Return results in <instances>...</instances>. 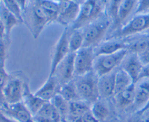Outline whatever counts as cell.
I'll return each instance as SVG.
<instances>
[{
	"label": "cell",
	"mask_w": 149,
	"mask_h": 122,
	"mask_svg": "<svg viewBox=\"0 0 149 122\" xmlns=\"http://www.w3.org/2000/svg\"><path fill=\"white\" fill-rule=\"evenodd\" d=\"M23 23L27 26L34 39L39 37L47 25L49 23L41 5V0H29L23 12Z\"/></svg>",
	"instance_id": "1"
},
{
	"label": "cell",
	"mask_w": 149,
	"mask_h": 122,
	"mask_svg": "<svg viewBox=\"0 0 149 122\" xmlns=\"http://www.w3.org/2000/svg\"><path fill=\"white\" fill-rule=\"evenodd\" d=\"M112 21L106 12L92 23L82 28L84 36V47L96 46L103 42L111 28Z\"/></svg>",
	"instance_id": "2"
},
{
	"label": "cell",
	"mask_w": 149,
	"mask_h": 122,
	"mask_svg": "<svg viewBox=\"0 0 149 122\" xmlns=\"http://www.w3.org/2000/svg\"><path fill=\"white\" fill-rule=\"evenodd\" d=\"M27 84H29V78L22 71H15L9 73L3 89L4 102L10 104L22 102L25 87Z\"/></svg>",
	"instance_id": "3"
},
{
	"label": "cell",
	"mask_w": 149,
	"mask_h": 122,
	"mask_svg": "<svg viewBox=\"0 0 149 122\" xmlns=\"http://www.w3.org/2000/svg\"><path fill=\"white\" fill-rule=\"evenodd\" d=\"M80 100L92 105L100 99L98 91V77L94 71L74 78Z\"/></svg>",
	"instance_id": "4"
},
{
	"label": "cell",
	"mask_w": 149,
	"mask_h": 122,
	"mask_svg": "<svg viewBox=\"0 0 149 122\" xmlns=\"http://www.w3.org/2000/svg\"><path fill=\"white\" fill-rule=\"evenodd\" d=\"M105 8L106 6L101 0H84L77 20L69 28L72 30L82 28L101 16L105 12Z\"/></svg>",
	"instance_id": "5"
},
{
	"label": "cell",
	"mask_w": 149,
	"mask_h": 122,
	"mask_svg": "<svg viewBox=\"0 0 149 122\" xmlns=\"http://www.w3.org/2000/svg\"><path fill=\"white\" fill-rule=\"evenodd\" d=\"M148 30H149V13L136 15L122 27L110 33L106 39L129 37L138 33H145Z\"/></svg>",
	"instance_id": "6"
},
{
	"label": "cell",
	"mask_w": 149,
	"mask_h": 122,
	"mask_svg": "<svg viewBox=\"0 0 149 122\" xmlns=\"http://www.w3.org/2000/svg\"><path fill=\"white\" fill-rule=\"evenodd\" d=\"M127 53V49H122L111 55L97 56L95 59L93 71L97 77H100L116 71V68L122 65Z\"/></svg>",
	"instance_id": "7"
},
{
	"label": "cell",
	"mask_w": 149,
	"mask_h": 122,
	"mask_svg": "<svg viewBox=\"0 0 149 122\" xmlns=\"http://www.w3.org/2000/svg\"><path fill=\"white\" fill-rule=\"evenodd\" d=\"M69 34L70 28H65L54 46L51 58L49 76L53 75L58 64L70 53Z\"/></svg>",
	"instance_id": "8"
},
{
	"label": "cell",
	"mask_w": 149,
	"mask_h": 122,
	"mask_svg": "<svg viewBox=\"0 0 149 122\" xmlns=\"http://www.w3.org/2000/svg\"><path fill=\"white\" fill-rule=\"evenodd\" d=\"M94 47H82L75 53V76L85 75L93 71L95 59Z\"/></svg>",
	"instance_id": "9"
},
{
	"label": "cell",
	"mask_w": 149,
	"mask_h": 122,
	"mask_svg": "<svg viewBox=\"0 0 149 122\" xmlns=\"http://www.w3.org/2000/svg\"><path fill=\"white\" fill-rule=\"evenodd\" d=\"M0 110L7 117L17 122H33V117L23 102L17 103H0Z\"/></svg>",
	"instance_id": "10"
},
{
	"label": "cell",
	"mask_w": 149,
	"mask_h": 122,
	"mask_svg": "<svg viewBox=\"0 0 149 122\" xmlns=\"http://www.w3.org/2000/svg\"><path fill=\"white\" fill-rule=\"evenodd\" d=\"M81 4L75 1L59 2V11L56 22L65 26L71 27L78 17Z\"/></svg>",
	"instance_id": "11"
},
{
	"label": "cell",
	"mask_w": 149,
	"mask_h": 122,
	"mask_svg": "<svg viewBox=\"0 0 149 122\" xmlns=\"http://www.w3.org/2000/svg\"><path fill=\"white\" fill-rule=\"evenodd\" d=\"M75 53L70 52L57 66L54 74L61 86L75 78Z\"/></svg>",
	"instance_id": "12"
},
{
	"label": "cell",
	"mask_w": 149,
	"mask_h": 122,
	"mask_svg": "<svg viewBox=\"0 0 149 122\" xmlns=\"http://www.w3.org/2000/svg\"><path fill=\"white\" fill-rule=\"evenodd\" d=\"M138 2V0H122L118 10L116 20L111 28L110 33L122 27L127 23L128 19L135 15Z\"/></svg>",
	"instance_id": "13"
},
{
	"label": "cell",
	"mask_w": 149,
	"mask_h": 122,
	"mask_svg": "<svg viewBox=\"0 0 149 122\" xmlns=\"http://www.w3.org/2000/svg\"><path fill=\"white\" fill-rule=\"evenodd\" d=\"M121 65L122 69L130 76L132 82L136 84L139 81L140 76L144 66L139 55L128 52Z\"/></svg>",
	"instance_id": "14"
},
{
	"label": "cell",
	"mask_w": 149,
	"mask_h": 122,
	"mask_svg": "<svg viewBox=\"0 0 149 122\" xmlns=\"http://www.w3.org/2000/svg\"><path fill=\"white\" fill-rule=\"evenodd\" d=\"M149 101V78H144L135 84V102L132 105V113L142 110Z\"/></svg>",
	"instance_id": "15"
},
{
	"label": "cell",
	"mask_w": 149,
	"mask_h": 122,
	"mask_svg": "<svg viewBox=\"0 0 149 122\" xmlns=\"http://www.w3.org/2000/svg\"><path fill=\"white\" fill-rule=\"evenodd\" d=\"M122 49H127V42L125 38L107 39L94 47L96 57L99 55H111Z\"/></svg>",
	"instance_id": "16"
},
{
	"label": "cell",
	"mask_w": 149,
	"mask_h": 122,
	"mask_svg": "<svg viewBox=\"0 0 149 122\" xmlns=\"http://www.w3.org/2000/svg\"><path fill=\"white\" fill-rule=\"evenodd\" d=\"M61 85L55 76H48L45 84L34 94L46 102H50L57 94H59Z\"/></svg>",
	"instance_id": "17"
},
{
	"label": "cell",
	"mask_w": 149,
	"mask_h": 122,
	"mask_svg": "<svg viewBox=\"0 0 149 122\" xmlns=\"http://www.w3.org/2000/svg\"><path fill=\"white\" fill-rule=\"evenodd\" d=\"M127 42V49L129 52L138 55L149 49V33H142L125 38Z\"/></svg>",
	"instance_id": "18"
},
{
	"label": "cell",
	"mask_w": 149,
	"mask_h": 122,
	"mask_svg": "<svg viewBox=\"0 0 149 122\" xmlns=\"http://www.w3.org/2000/svg\"><path fill=\"white\" fill-rule=\"evenodd\" d=\"M116 71H112L109 73L98 77L97 86L100 99L106 100L114 96Z\"/></svg>",
	"instance_id": "19"
},
{
	"label": "cell",
	"mask_w": 149,
	"mask_h": 122,
	"mask_svg": "<svg viewBox=\"0 0 149 122\" xmlns=\"http://www.w3.org/2000/svg\"><path fill=\"white\" fill-rule=\"evenodd\" d=\"M22 102L26 105L29 112L31 113L33 117L47 103L46 101L41 99L40 97H37L34 93L31 92L30 88H29V83L26 84V87H25Z\"/></svg>",
	"instance_id": "20"
},
{
	"label": "cell",
	"mask_w": 149,
	"mask_h": 122,
	"mask_svg": "<svg viewBox=\"0 0 149 122\" xmlns=\"http://www.w3.org/2000/svg\"><path fill=\"white\" fill-rule=\"evenodd\" d=\"M35 122H62V118L51 102H47L33 116Z\"/></svg>",
	"instance_id": "21"
},
{
	"label": "cell",
	"mask_w": 149,
	"mask_h": 122,
	"mask_svg": "<svg viewBox=\"0 0 149 122\" xmlns=\"http://www.w3.org/2000/svg\"><path fill=\"white\" fill-rule=\"evenodd\" d=\"M135 84H132L129 87L119 94L113 96L115 105L120 109H132L135 102Z\"/></svg>",
	"instance_id": "22"
},
{
	"label": "cell",
	"mask_w": 149,
	"mask_h": 122,
	"mask_svg": "<svg viewBox=\"0 0 149 122\" xmlns=\"http://www.w3.org/2000/svg\"><path fill=\"white\" fill-rule=\"evenodd\" d=\"M90 107L91 105L82 100L71 102L69 113L65 120L68 122H82L83 116L90 110Z\"/></svg>",
	"instance_id": "23"
},
{
	"label": "cell",
	"mask_w": 149,
	"mask_h": 122,
	"mask_svg": "<svg viewBox=\"0 0 149 122\" xmlns=\"http://www.w3.org/2000/svg\"><path fill=\"white\" fill-rule=\"evenodd\" d=\"M0 18L4 24L6 30V34L8 38H10V35L13 28L23 23L13 13L6 8L2 2L0 7Z\"/></svg>",
	"instance_id": "24"
},
{
	"label": "cell",
	"mask_w": 149,
	"mask_h": 122,
	"mask_svg": "<svg viewBox=\"0 0 149 122\" xmlns=\"http://www.w3.org/2000/svg\"><path fill=\"white\" fill-rule=\"evenodd\" d=\"M90 110L93 116L100 122L106 121L111 114L109 105L103 101V99H99L97 101L92 104Z\"/></svg>",
	"instance_id": "25"
},
{
	"label": "cell",
	"mask_w": 149,
	"mask_h": 122,
	"mask_svg": "<svg viewBox=\"0 0 149 122\" xmlns=\"http://www.w3.org/2000/svg\"><path fill=\"white\" fill-rule=\"evenodd\" d=\"M84 36L82 29L70 28L69 34V49L70 52L76 53L80 49L84 47Z\"/></svg>",
	"instance_id": "26"
},
{
	"label": "cell",
	"mask_w": 149,
	"mask_h": 122,
	"mask_svg": "<svg viewBox=\"0 0 149 122\" xmlns=\"http://www.w3.org/2000/svg\"><path fill=\"white\" fill-rule=\"evenodd\" d=\"M132 84L134 83L132 82L130 76L122 68L117 70L116 71V78H115L114 96L129 87Z\"/></svg>",
	"instance_id": "27"
},
{
	"label": "cell",
	"mask_w": 149,
	"mask_h": 122,
	"mask_svg": "<svg viewBox=\"0 0 149 122\" xmlns=\"http://www.w3.org/2000/svg\"><path fill=\"white\" fill-rule=\"evenodd\" d=\"M59 94H61L64 99L69 103L77 100H81L77 92V86H76L75 80H72L70 82L61 86L60 89Z\"/></svg>",
	"instance_id": "28"
},
{
	"label": "cell",
	"mask_w": 149,
	"mask_h": 122,
	"mask_svg": "<svg viewBox=\"0 0 149 122\" xmlns=\"http://www.w3.org/2000/svg\"><path fill=\"white\" fill-rule=\"evenodd\" d=\"M41 5L49 23L56 22L59 11V2L55 0H41Z\"/></svg>",
	"instance_id": "29"
},
{
	"label": "cell",
	"mask_w": 149,
	"mask_h": 122,
	"mask_svg": "<svg viewBox=\"0 0 149 122\" xmlns=\"http://www.w3.org/2000/svg\"><path fill=\"white\" fill-rule=\"evenodd\" d=\"M51 103L54 105L62 119H65L68 116L70 109V103L64 99L61 94H57L52 100Z\"/></svg>",
	"instance_id": "30"
},
{
	"label": "cell",
	"mask_w": 149,
	"mask_h": 122,
	"mask_svg": "<svg viewBox=\"0 0 149 122\" xmlns=\"http://www.w3.org/2000/svg\"><path fill=\"white\" fill-rule=\"evenodd\" d=\"M6 8L15 15L23 23V10L16 0H1Z\"/></svg>",
	"instance_id": "31"
},
{
	"label": "cell",
	"mask_w": 149,
	"mask_h": 122,
	"mask_svg": "<svg viewBox=\"0 0 149 122\" xmlns=\"http://www.w3.org/2000/svg\"><path fill=\"white\" fill-rule=\"evenodd\" d=\"M9 73L5 69V62L0 63V103L4 102L3 99V89L8 78Z\"/></svg>",
	"instance_id": "32"
},
{
	"label": "cell",
	"mask_w": 149,
	"mask_h": 122,
	"mask_svg": "<svg viewBox=\"0 0 149 122\" xmlns=\"http://www.w3.org/2000/svg\"><path fill=\"white\" fill-rule=\"evenodd\" d=\"M10 38H0V63L5 62L8 55Z\"/></svg>",
	"instance_id": "33"
},
{
	"label": "cell",
	"mask_w": 149,
	"mask_h": 122,
	"mask_svg": "<svg viewBox=\"0 0 149 122\" xmlns=\"http://www.w3.org/2000/svg\"><path fill=\"white\" fill-rule=\"evenodd\" d=\"M149 13V0H138V6L134 15Z\"/></svg>",
	"instance_id": "34"
},
{
	"label": "cell",
	"mask_w": 149,
	"mask_h": 122,
	"mask_svg": "<svg viewBox=\"0 0 149 122\" xmlns=\"http://www.w3.org/2000/svg\"><path fill=\"white\" fill-rule=\"evenodd\" d=\"M123 122H143V114L139 112L131 113Z\"/></svg>",
	"instance_id": "35"
},
{
	"label": "cell",
	"mask_w": 149,
	"mask_h": 122,
	"mask_svg": "<svg viewBox=\"0 0 149 122\" xmlns=\"http://www.w3.org/2000/svg\"><path fill=\"white\" fill-rule=\"evenodd\" d=\"M82 122H100L92 113L91 110H88L84 113L82 118Z\"/></svg>",
	"instance_id": "36"
},
{
	"label": "cell",
	"mask_w": 149,
	"mask_h": 122,
	"mask_svg": "<svg viewBox=\"0 0 149 122\" xmlns=\"http://www.w3.org/2000/svg\"><path fill=\"white\" fill-rule=\"evenodd\" d=\"M144 78H149V64L144 65L142 72L140 76L139 81L141 79H144Z\"/></svg>",
	"instance_id": "37"
},
{
	"label": "cell",
	"mask_w": 149,
	"mask_h": 122,
	"mask_svg": "<svg viewBox=\"0 0 149 122\" xmlns=\"http://www.w3.org/2000/svg\"><path fill=\"white\" fill-rule=\"evenodd\" d=\"M138 55H139L141 61H142V62L144 64V65L149 64V49Z\"/></svg>",
	"instance_id": "38"
},
{
	"label": "cell",
	"mask_w": 149,
	"mask_h": 122,
	"mask_svg": "<svg viewBox=\"0 0 149 122\" xmlns=\"http://www.w3.org/2000/svg\"><path fill=\"white\" fill-rule=\"evenodd\" d=\"M5 37H7V34H6L5 28H4V24H3L2 21H1V18H0V38H5Z\"/></svg>",
	"instance_id": "39"
},
{
	"label": "cell",
	"mask_w": 149,
	"mask_h": 122,
	"mask_svg": "<svg viewBox=\"0 0 149 122\" xmlns=\"http://www.w3.org/2000/svg\"><path fill=\"white\" fill-rule=\"evenodd\" d=\"M0 122H17L16 121L13 120V119H10V118L7 117L6 116H4L0 110Z\"/></svg>",
	"instance_id": "40"
},
{
	"label": "cell",
	"mask_w": 149,
	"mask_h": 122,
	"mask_svg": "<svg viewBox=\"0 0 149 122\" xmlns=\"http://www.w3.org/2000/svg\"><path fill=\"white\" fill-rule=\"evenodd\" d=\"M16 1L18 3L19 5L20 6V7H21L22 10H23H23L26 9V6H27L29 0H16Z\"/></svg>",
	"instance_id": "41"
},
{
	"label": "cell",
	"mask_w": 149,
	"mask_h": 122,
	"mask_svg": "<svg viewBox=\"0 0 149 122\" xmlns=\"http://www.w3.org/2000/svg\"><path fill=\"white\" fill-rule=\"evenodd\" d=\"M143 122H149V109L142 113Z\"/></svg>",
	"instance_id": "42"
},
{
	"label": "cell",
	"mask_w": 149,
	"mask_h": 122,
	"mask_svg": "<svg viewBox=\"0 0 149 122\" xmlns=\"http://www.w3.org/2000/svg\"><path fill=\"white\" fill-rule=\"evenodd\" d=\"M55 1H58V2H61V1H75L81 4L83 2H84V0H55Z\"/></svg>",
	"instance_id": "43"
},
{
	"label": "cell",
	"mask_w": 149,
	"mask_h": 122,
	"mask_svg": "<svg viewBox=\"0 0 149 122\" xmlns=\"http://www.w3.org/2000/svg\"><path fill=\"white\" fill-rule=\"evenodd\" d=\"M148 109H149V101L148 102V103H147V104L146 105V106L143 107V108L142 109V110H140V111H138V112H139V113H143L144 111H146V110H148Z\"/></svg>",
	"instance_id": "44"
},
{
	"label": "cell",
	"mask_w": 149,
	"mask_h": 122,
	"mask_svg": "<svg viewBox=\"0 0 149 122\" xmlns=\"http://www.w3.org/2000/svg\"><path fill=\"white\" fill-rule=\"evenodd\" d=\"M101 1H102V2H103V4H104V5L106 6V4H107V3L109 2V1H110V0H101Z\"/></svg>",
	"instance_id": "45"
},
{
	"label": "cell",
	"mask_w": 149,
	"mask_h": 122,
	"mask_svg": "<svg viewBox=\"0 0 149 122\" xmlns=\"http://www.w3.org/2000/svg\"><path fill=\"white\" fill-rule=\"evenodd\" d=\"M62 122H68L66 120H65V119H62Z\"/></svg>",
	"instance_id": "46"
},
{
	"label": "cell",
	"mask_w": 149,
	"mask_h": 122,
	"mask_svg": "<svg viewBox=\"0 0 149 122\" xmlns=\"http://www.w3.org/2000/svg\"><path fill=\"white\" fill-rule=\"evenodd\" d=\"M1 2H2V1H1V0H0V7H1Z\"/></svg>",
	"instance_id": "47"
},
{
	"label": "cell",
	"mask_w": 149,
	"mask_h": 122,
	"mask_svg": "<svg viewBox=\"0 0 149 122\" xmlns=\"http://www.w3.org/2000/svg\"><path fill=\"white\" fill-rule=\"evenodd\" d=\"M145 33H149V30H148V31H146V32H145Z\"/></svg>",
	"instance_id": "48"
}]
</instances>
